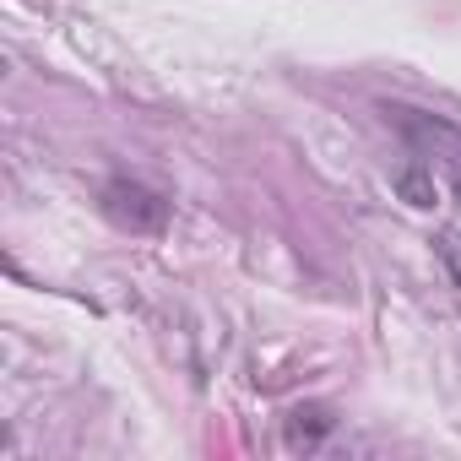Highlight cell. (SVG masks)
<instances>
[{
  "label": "cell",
  "mask_w": 461,
  "mask_h": 461,
  "mask_svg": "<svg viewBox=\"0 0 461 461\" xmlns=\"http://www.w3.org/2000/svg\"><path fill=\"white\" fill-rule=\"evenodd\" d=\"M104 217L114 228H125V234H163L168 222V201L136 179H109L104 185Z\"/></svg>",
  "instance_id": "cell-1"
},
{
  "label": "cell",
  "mask_w": 461,
  "mask_h": 461,
  "mask_svg": "<svg viewBox=\"0 0 461 461\" xmlns=\"http://www.w3.org/2000/svg\"><path fill=\"white\" fill-rule=\"evenodd\" d=\"M326 434H331V412H326V407H299V412L288 418V445H294V450H315Z\"/></svg>",
  "instance_id": "cell-2"
},
{
  "label": "cell",
  "mask_w": 461,
  "mask_h": 461,
  "mask_svg": "<svg viewBox=\"0 0 461 461\" xmlns=\"http://www.w3.org/2000/svg\"><path fill=\"white\" fill-rule=\"evenodd\" d=\"M396 190H402L407 206H434V168H423V163L402 168V174H396Z\"/></svg>",
  "instance_id": "cell-3"
},
{
  "label": "cell",
  "mask_w": 461,
  "mask_h": 461,
  "mask_svg": "<svg viewBox=\"0 0 461 461\" xmlns=\"http://www.w3.org/2000/svg\"><path fill=\"white\" fill-rule=\"evenodd\" d=\"M434 250H439L445 272H450V277H456V288H461V234H456V228H445V234L434 240Z\"/></svg>",
  "instance_id": "cell-4"
},
{
  "label": "cell",
  "mask_w": 461,
  "mask_h": 461,
  "mask_svg": "<svg viewBox=\"0 0 461 461\" xmlns=\"http://www.w3.org/2000/svg\"><path fill=\"white\" fill-rule=\"evenodd\" d=\"M445 163V174H450V190H456V201H461V152H450V158H439Z\"/></svg>",
  "instance_id": "cell-5"
}]
</instances>
